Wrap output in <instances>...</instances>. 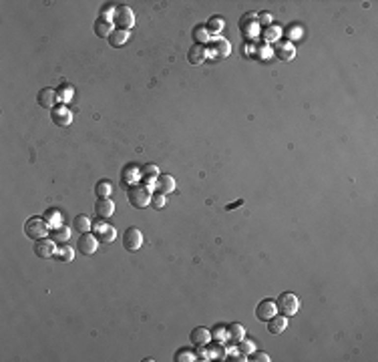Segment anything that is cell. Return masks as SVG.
Instances as JSON below:
<instances>
[{
    "label": "cell",
    "instance_id": "6da1fadb",
    "mask_svg": "<svg viewBox=\"0 0 378 362\" xmlns=\"http://www.w3.org/2000/svg\"><path fill=\"white\" fill-rule=\"evenodd\" d=\"M127 197H129V203H131L133 207L143 209V207H147V205L151 203V191H149V187H147V185L135 183V185L129 187Z\"/></svg>",
    "mask_w": 378,
    "mask_h": 362
},
{
    "label": "cell",
    "instance_id": "7a4b0ae2",
    "mask_svg": "<svg viewBox=\"0 0 378 362\" xmlns=\"http://www.w3.org/2000/svg\"><path fill=\"white\" fill-rule=\"evenodd\" d=\"M276 308H278V314L290 318V316H294L300 310V300H298V296L294 292H284V294H280V298L276 300Z\"/></svg>",
    "mask_w": 378,
    "mask_h": 362
},
{
    "label": "cell",
    "instance_id": "3957f363",
    "mask_svg": "<svg viewBox=\"0 0 378 362\" xmlns=\"http://www.w3.org/2000/svg\"><path fill=\"white\" fill-rule=\"evenodd\" d=\"M49 222L43 220V218H30L27 223H25V233L30 238V240H43L47 238V233H49Z\"/></svg>",
    "mask_w": 378,
    "mask_h": 362
},
{
    "label": "cell",
    "instance_id": "277c9868",
    "mask_svg": "<svg viewBox=\"0 0 378 362\" xmlns=\"http://www.w3.org/2000/svg\"><path fill=\"white\" fill-rule=\"evenodd\" d=\"M113 23L123 28V30H129L133 25H135V16H133V10L129 6H117L115 8V14H113Z\"/></svg>",
    "mask_w": 378,
    "mask_h": 362
},
{
    "label": "cell",
    "instance_id": "5b68a950",
    "mask_svg": "<svg viewBox=\"0 0 378 362\" xmlns=\"http://www.w3.org/2000/svg\"><path fill=\"white\" fill-rule=\"evenodd\" d=\"M97 248H99V238L93 236L91 231L82 233V236L79 238V242H77V250H79L82 255H93V253L97 251Z\"/></svg>",
    "mask_w": 378,
    "mask_h": 362
},
{
    "label": "cell",
    "instance_id": "8992f818",
    "mask_svg": "<svg viewBox=\"0 0 378 362\" xmlns=\"http://www.w3.org/2000/svg\"><path fill=\"white\" fill-rule=\"evenodd\" d=\"M143 246V236L137 227H129L123 233V248L127 251H137Z\"/></svg>",
    "mask_w": 378,
    "mask_h": 362
},
{
    "label": "cell",
    "instance_id": "52a82bcc",
    "mask_svg": "<svg viewBox=\"0 0 378 362\" xmlns=\"http://www.w3.org/2000/svg\"><path fill=\"white\" fill-rule=\"evenodd\" d=\"M189 342H191V346H195V348H203L212 342V332L203 326H197L189 332Z\"/></svg>",
    "mask_w": 378,
    "mask_h": 362
},
{
    "label": "cell",
    "instance_id": "ba28073f",
    "mask_svg": "<svg viewBox=\"0 0 378 362\" xmlns=\"http://www.w3.org/2000/svg\"><path fill=\"white\" fill-rule=\"evenodd\" d=\"M276 314H278L276 302H274V300H270V298L262 300V302L258 304V308H256V316H258V320H262V322L271 320V318H274Z\"/></svg>",
    "mask_w": 378,
    "mask_h": 362
},
{
    "label": "cell",
    "instance_id": "9c48e42d",
    "mask_svg": "<svg viewBox=\"0 0 378 362\" xmlns=\"http://www.w3.org/2000/svg\"><path fill=\"white\" fill-rule=\"evenodd\" d=\"M56 242L54 240H49V238H43V240H36L34 244V253L38 255V258H51V255H54V246Z\"/></svg>",
    "mask_w": 378,
    "mask_h": 362
},
{
    "label": "cell",
    "instance_id": "30bf717a",
    "mask_svg": "<svg viewBox=\"0 0 378 362\" xmlns=\"http://www.w3.org/2000/svg\"><path fill=\"white\" fill-rule=\"evenodd\" d=\"M51 117H53V121H54L58 127H69V125L73 123V113L65 107V105H58V107H54L53 113H51Z\"/></svg>",
    "mask_w": 378,
    "mask_h": 362
},
{
    "label": "cell",
    "instance_id": "8fae6325",
    "mask_svg": "<svg viewBox=\"0 0 378 362\" xmlns=\"http://www.w3.org/2000/svg\"><path fill=\"white\" fill-rule=\"evenodd\" d=\"M95 211H97V216L101 220H109L115 214V203L109 197H99L97 203H95Z\"/></svg>",
    "mask_w": 378,
    "mask_h": 362
},
{
    "label": "cell",
    "instance_id": "7c38bea8",
    "mask_svg": "<svg viewBox=\"0 0 378 362\" xmlns=\"http://www.w3.org/2000/svg\"><path fill=\"white\" fill-rule=\"evenodd\" d=\"M36 101H38V105H40L43 109H54V103L58 101V99H56V91H54V89H43V91L38 93Z\"/></svg>",
    "mask_w": 378,
    "mask_h": 362
},
{
    "label": "cell",
    "instance_id": "4fadbf2b",
    "mask_svg": "<svg viewBox=\"0 0 378 362\" xmlns=\"http://www.w3.org/2000/svg\"><path fill=\"white\" fill-rule=\"evenodd\" d=\"M207 58V49H205V45H195L189 49V53H187V60L191 62V65H201V62Z\"/></svg>",
    "mask_w": 378,
    "mask_h": 362
},
{
    "label": "cell",
    "instance_id": "5bb4252c",
    "mask_svg": "<svg viewBox=\"0 0 378 362\" xmlns=\"http://www.w3.org/2000/svg\"><path fill=\"white\" fill-rule=\"evenodd\" d=\"M266 324H268V330H270L271 334H282V332L288 328V318L282 316V314H276V316L271 318V320H268Z\"/></svg>",
    "mask_w": 378,
    "mask_h": 362
},
{
    "label": "cell",
    "instance_id": "9a60e30c",
    "mask_svg": "<svg viewBox=\"0 0 378 362\" xmlns=\"http://www.w3.org/2000/svg\"><path fill=\"white\" fill-rule=\"evenodd\" d=\"M93 28H95V34H97V36L109 38L111 32H113V20H109V18H99Z\"/></svg>",
    "mask_w": 378,
    "mask_h": 362
},
{
    "label": "cell",
    "instance_id": "2e32d148",
    "mask_svg": "<svg viewBox=\"0 0 378 362\" xmlns=\"http://www.w3.org/2000/svg\"><path fill=\"white\" fill-rule=\"evenodd\" d=\"M97 238H99V242L111 244V242L117 238V231H115V227H113V225L99 223V227H97Z\"/></svg>",
    "mask_w": 378,
    "mask_h": 362
},
{
    "label": "cell",
    "instance_id": "e0dca14e",
    "mask_svg": "<svg viewBox=\"0 0 378 362\" xmlns=\"http://www.w3.org/2000/svg\"><path fill=\"white\" fill-rule=\"evenodd\" d=\"M155 185H157V189L161 191V194H171V191L175 189V179L171 177V175H159L157 179H155Z\"/></svg>",
    "mask_w": 378,
    "mask_h": 362
},
{
    "label": "cell",
    "instance_id": "ac0fdd59",
    "mask_svg": "<svg viewBox=\"0 0 378 362\" xmlns=\"http://www.w3.org/2000/svg\"><path fill=\"white\" fill-rule=\"evenodd\" d=\"M139 175H141V169L137 165L125 167V171H123V185H135L139 181Z\"/></svg>",
    "mask_w": 378,
    "mask_h": 362
},
{
    "label": "cell",
    "instance_id": "d6986e66",
    "mask_svg": "<svg viewBox=\"0 0 378 362\" xmlns=\"http://www.w3.org/2000/svg\"><path fill=\"white\" fill-rule=\"evenodd\" d=\"M229 51H232V47H229V42H227L225 38H221V36L214 38V42H212V53H216V56H227Z\"/></svg>",
    "mask_w": 378,
    "mask_h": 362
},
{
    "label": "cell",
    "instance_id": "ffe728a7",
    "mask_svg": "<svg viewBox=\"0 0 378 362\" xmlns=\"http://www.w3.org/2000/svg\"><path fill=\"white\" fill-rule=\"evenodd\" d=\"M69 238H71V229L67 227V225H58V227H53L51 229V240H54L56 244L58 242H69Z\"/></svg>",
    "mask_w": 378,
    "mask_h": 362
},
{
    "label": "cell",
    "instance_id": "44dd1931",
    "mask_svg": "<svg viewBox=\"0 0 378 362\" xmlns=\"http://www.w3.org/2000/svg\"><path fill=\"white\" fill-rule=\"evenodd\" d=\"M127 40H129V30H123V28L113 30V32H111V36H109L111 47H123Z\"/></svg>",
    "mask_w": 378,
    "mask_h": 362
},
{
    "label": "cell",
    "instance_id": "7402d4cb",
    "mask_svg": "<svg viewBox=\"0 0 378 362\" xmlns=\"http://www.w3.org/2000/svg\"><path fill=\"white\" fill-rule=\"evenodd\" d=\"M54 258L60 260V262H73L75 258V250L71 246H58L54 250Z\"/></svg>",
    "mask_w": 378,
    "mask_h": 362
},
{
    "label": "cell",
    "instance_id": "603a6c76",
    "mask_svg": "<svg viewBox=\"0 0 378 362\" xmlns=\"http://www.w3.org/2000/svg\"><path fill=\"white\" fill-rule=\"evenodd\" d=\"M245 336V330L242 324H232V326H227V338L232 340V342H240V340H243Z\"/></svg>",
    "mask_w": 378,
    "mask_h": 362
},
{
    "label": "cell",
    "instance_id": "cb8c5ba5",
    "mask_svg": "<svg viewBox=\"0 0 378 362\" xmlns=\"http://www.w3.org/2000/svg\"><path fill=\"white\" fill-rule=\"evenodd\" d=\"M73 227L81 233H87V231H91V220L87 216H77L73 220Z\"/></svg>",
    "mask_w": 378,
    "mask_h": 362
},
{
    "label": "cell",
    "instance_id": "d4e9b609",
    "mask_svg": "<svg viewBox=\"0 0 378 362\" xmlns=\"http://www.w3.org/2000/svg\"><path fill=\"white\" fill-rule=\"evenodd\" d=\"M276 53H278V56L282 58V60H290V58H294V47L290 45V42H280V45L276 47Z\"/></svg>",
    "mask_w": 378,
    "mask_h": 362
},
{
    "label": "cell",
    "instance_id": "484cf974",
    "mask_svg": "<svg viewBox=\"0 0 378 362\" xmlns=\"http://www.w3.org/2000/svg\"><path fill=\"white\" fill-rule=\"evenodd\" d=\"M95 194L99 197H109L113 194V185L107 181V179H101L97 185H95Z\"/></svg>",
    "mask_w": 378,
    "mask_h": 362
},
{
    "label": "cell",
    "instance_id": "4316f807",
    "mask_svg": "<svg viewBox=\"0 0 378 362\" xmlns=\"http://www.w3.org/2000/svg\"><path fill=\"white\" fill-rule=\"evenodd\" d=\"M223 18L221 16H214V18H209V23H207V30H212V32H219L223 28Z\"/></svg>",
    "mask_w": 378,
    "mask_h": 362
},
{
    "label": "cell",
    "instance_id": "83f0119b",
    "mask_svg": "<svg viewBox=\"0 0 378 362\" xmlns=\"http://www.w3.org/2000/svg\"><path fill=\"white\" fill-rule=\"evenodd\" d=\"M193 34H195V38H197V45H203V42H207V40H209V36H207V28H205V25H199V27H195V30H193Z\"/></svg>",
    "mask_w": 378,
    "mask_h": 362
},
{
    "label": "cell",
    "instance_id": "f1b7e54d",
    "mask_svg": "<svg viewBox=\"0 0 378 362\" xmlns=\"http://www.w3.org/2000/svg\"><path fill=\"white\" fill-rule=\"evenodd\" d=\"M238 350H240L242 354L249 356L251 352H254V342H251V340H240V342H238Z\"/></svg>",
    "mask_w": 378,
    "mask_h": 362
},
{
    "label": "cell",
    "instance_id": "f546056e",
    "mask_svg": "<svg viewBox=\"0 0 378 362\" xmlns=\"http://www.w3.org/2000/svg\"><path fill=\"white\" fill-rule=\"evenodd\" d=\"M151 203H153L155 209L165 207V194H161V191H155V194H151Z\"/></svg>",
    "mask_w": 378,
    "mask_h": 362
},
{
    "label": "cell",
    "instance_id": "4dcf8cb0",
    "mask_svg": "<svg viewBox=\"0 0 378 362\" xmlns=\"http://www.w3.org/2000/svg\"><path fill=\"white\" fill-rule=\"evenodd\" d=\"M71 95H73V89H71V87H65L62 91L58 89V93H56V99H58V101H62V103H69Z\"/></svg>",
    "mask_w": 378,
    "mask_h": 362
},
{
    "label": "cell",
    "instance_id": "1f68e13d",
    "mask_svg": "<svg viewBox=\"0 0 378 362\" xmlns=\"http://www.w3.org/2000/svg\"><path fill=\"white\" fill-rule=\"evenodd\" d=\"M177 360H179V362H183V360H197V356H195V352H191V350H179Z\"/></svg>",
    "mask_w": 378,
    "mask_h": 362
},
{
    "label": "cell",
    "instance_id": "d6a6232c",
    "mask_svg": "<svg viewBox=\"0 0 378 362\" xmlns=\"http://www.w3.org/2000/svg\"><path fill=\"white\" fill-rule=\"evenodd\" d=\"M249 356H251V360H254V362H270V356H268L266 352H256V350H254Z\"/></svg>",
    "mask_w": 378,
    "mask_h": 362
},
{
    "label": "cell",
    "instance_id": "836d02e7",
    "mask_svg": "<svg viewBox=\"0 0 378 362\" xmlns=\"http://www.w3.org/2000/svg\"><path fill=\"white\" fill-rule=\"evenodd\" d=\"M260 18H262L260 23H264V25H271V20H274V16H271L270 12H262V14H260Z\"/></svg>",
    "mask_w": 378,
    "mask_h": 362
},
{
    "label": "cell",
    "instance_id": "e575fe53",
    "mask_svg": "<svg viewBox=\"0 0 378 362\" xmlns=\"http://www.w3.org/2000/svg\"><path fill=\"white\" fill-rule=\"evenodd\" d=\"M111 12L115 14V10H113V6H111V4H105V6L101 8V18H105V14H111Z\"/></svg>",
    "mask_w": 378,
    "mask_h": 362
}]
</instances>
